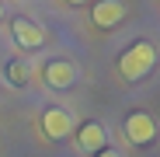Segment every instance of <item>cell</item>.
<instances>
[{
    "mask_svg": "<svg viewBox=\"0 0 160 157\" xmlns=\"http://www.w3.org/2000/svg\"><path fill=\"white\" fill-rule=\"evenodd\" d=\"M157 63V49L153 42H136L129 45L122 56H118V73L125 77V81H139V77H146Z\"/></svg>",
    "mask_w": 160,
    "mask_h": 157,
    "instance_id": "1",
    "label": "cell"
},
{
    "mask_svg": "<svg viewBox=\"0 0 160 157\" xmlns=\"http://www.w3.org/2000/svg\"><path fill=\"white\" fill-rule=\"evenodd\" d=\"M125 136H129L132 143L146 147V143L157 136V122H153V115H150V112H132V115L125 119Z\"/></svg>",
    "mask_w": 160,
    "mask_h": 157,
    "instance_id": "2",
    "label": "cell"
},
{
    "mask_svg": "<svg viewBox=\"0 0 160 157\" xmlns=\"http://www.w3.org/2000/svg\"><path fill=\"white\" fill-rule=\"evenodd\" d=\"M125 14H129V4H122V0H101L91 7V21L98 28H115Z\"/></svg>",
    "mask_w": 160,
    "mask_h": 157,
    "instance_id": "3",
    "label": "cell"
},
{
    "mask_svg": "<svg viewBox=\"0 0 160 157\" xmlns=\"http://www.w3.org/2000/svg\"><path fill=\"white\" fill-rule=\"evenodd\" d=\"M11 32H14V42H18L21 49H38V45L45 42V28L35 24L32 18H14Z\"/></svg>",
    "mask_w": 160,
    "mask_h": 157,
    "instance_id": "4",
    "label": "cell"
},
{
    "mask_svg": "<svg viewBox=\"0 0 160 157\" xmlns=\"http://www.w3.org/2000/svg\"><path fill=\"white\" fill-rule=\"evenodd\" d=\"M42 129H45V136L49 140H63V136H70L73 133V115L66 112V108H45V115H42Z\"/></svg>",
    "mask_w": 160,
    "mask_h": 157,
    "instance_id": "5",
    "label": "cell"
},
{
    "mask_svg": "<svg viewBox=\"0 0 160 157\" xmlns=\"http://www.w3.org/2000/svg\"><path fill=\"white\" fill-rule=\"evenodd\" d=\"M45 84L49 87H56V91H66V87H73L77 84V66L70 63V60H52L49 66H45Z\"/></svg>",
    "mask_w": 160,
    "mask_h": 157,
    "instance_id": "6",
    "label": "cell"
},
{
    "mask_svg": "<svg viewBox=\"0 0 160 157\" xmlns=\"http://www.w3.org/2000/svg\"><path fill=\"white\" fill-rule=\"evenodd\" d=\"M108 129H104L101 122H84V126H80V133H77V143L80 147H84L87 154H101L104 147H108Z\"/></svg>",
    "mask_w": 160,
    "mask_h": 157,
    "instance_id": "7",
    "label": "cell"
},
{
    "mask_svg": "<svg viewBox=\"0 0 160 157\" xmlns=\"http://www.w3.org/2000/svg\"><path fill=\"white\" fill-rule=\"evenodd\" d=\"M7 77H11V84H24V81H28V66H24V63H11L7 66Z\"/></svg>",
    "mask_w": 160,
    "mask_h": 157,
    "instance_id": "8",
    "label": "cell"
},
{
    "mask_svg": "<svg viewBox=\"0 0 160 157\" xmlns=\"http://www.w3.org/2000/svg\"><path fill=\"white\" fill-rule=\"evenodd\" d=\"M94 157H122V154H118L115 147H104V150H101V154H94Z\"/></svg>",
    "mask_w": 160,
    "mask_h": 157,
    "instance_id": "9",
    "label": "cell"
},
{
    "mask_svg": "<svg viewBox=\"0 0 160 157\" xmlns=\"http://www.w3.org/2000/svg\"><path fill=\"white\" fill-rule=\"evenodd\" d=\"M0 14H4V4H0Z\"/></svg>",
    "mask_w": 160,
    "mask_h": 157,
    "instance_id": "10",
    "label": "cell"
}]
</instances>
